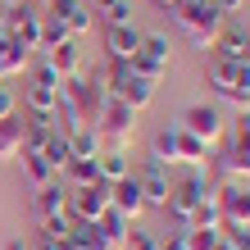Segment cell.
Instances as JSON below:
<instances>
[{"mask_svg":"<svg viewBox=\"0 0 250 250\" xmlns=\"http://www.w3.org/2000/svg\"><path fill=\"white\" fill-rule=\"evenodd\" d=\"M173 19H178V27L187 32V41L200 46V50H214V41L223 37V27H228L205 0H182V5L173 9Z\"/></svg>","mask_w":250,"mask_h":250,"instance_id":"6da1fadb","label":"cell"},{"mask_svg":"<svg viewBox=\"0 0 250 250\" xmlns=\"http://www.w3.org/2000/svg\"><path fill=\"white\" fill-rule=\"evenodd\" d=\"M96 132H100V150L127 155L132 141H137V109H127L123 100H109L105 114H100V123H96Z\"/></svg>","mask_w":250,"mask_h":250,"instance_id":"7a4b0ae2","label":"cell"},{"mask_svg":"<svg viewBox=\"0 0 250 250\" xmlns=\"http://www.w3.org/2000/svg\"><path fill=\"white\" fill-rule=\"evenodd\" d=\"M209 191H214V187L205 182V173H200V168H191L187 178H178V182H173V191H168V205H164V214H168V218H173L178 228H191V214L200 209V200L209 196Z\"/></svg>","mask_w":250,"mask_h":250,"instance_id":"3957f363","label":"cell"},{"mask_svg":"<svg viewBox=\"0 0 250 250\" xmlns=\"http://www.w3.org/2000/svg\"><path fill=\"white\" fill-rule=\"evenodd\" d=\"M0 37H5L9 46L27 50V55L41 50V9L27 5V0H23V5H9L5 9V32H0Z\"/></svg>","mask_w":250,"mask_h":250,"instance_id":"277c9868","label":"cell"},{"mask_svg":"<svg viewBox=\"0 0 250 250\" xmlns=\"http://www.w3.org/2000/svg\"><path fill=\"white\" fill-rule=\"evenodd\" d=\"M105 209H109V182H91V187L68 191V218H78V223H96Z\"/></svg>","mask_w":250,"mask_h":250,"instance_id":"5b68a950","label":"cell"},{"mask_svg":"<svg viewBox=\"0 0 250 250\" xmlns=\"http://www.w3.org/2000/svg\"><path fill=\"white\" fill-rule=\"evenodd\" d=\"M178 123L191 132V137H200L209 150L218 146V137H223V109H218V105H205V100H200V105H191Z\"/></svg>","mask_w":250,"mask_h":250,"instance_id":"8992f818","label":"cell"},{"mask_svg":"<svg viewBox=\"0 0 250 250\" xmlns=\"http://www.w3.org/2000/svg\"><path fill=\"white\" fill-rule=\"evenodd\" d=\"M132 178L141 182V200H146V209H164L168 205V191H173V182H168V168L164 164H155V159H146V164L132 173Z\"/></svg>","mask_w":250,"mask_h":250,"instance_id":"52a82bcc","label":"cell"},{"mask_svg":"<svg viewBox=\"0 0 250 250\" xmlns=\"http://www.w3.org/2000/svg\"><path fill=\"white\" fill-rule=\"evenodd\" d=\"M218 209H223V223H250V187L246 182H223L214 191Z\"/></svg>","mask_w":250,"mask_h":250,"instance_id":"ba28073f","label":"cell"},{"mask_svg":"<svg viewBox=\"0 0 250 250\" xmlns=\"http://www.w3.org/2000/svg\"><path fill=\"white\" fill-rule=\"evenodd\" d=\"M141 50V32L132 23H123V27H105V60H114V64H132V55Z\"/></svg>","mask_w":250,"mask_h":250,"instance_id":"9c48e42d","label":"cell"},{"mask_svg":"<svg viewBox=\"0 0 250 250\" xmlns=\"http://www.w3.org/2000/svg\"><path fill=\"white\" fill-rule=\"evenodd\" d=\"M109 209H119L123 218H137L146 209V200H141V182L132 178H119V182H109Z\"/></svg>","mask_w":250,"mask_h":250,"instance_id":"30bf717a","label":"cell"},{"mask_svg":"<svg viewBox=\"0 0 250 250\" xmlns=\"http://www.w3.org/2000/svg\"><path fill=\"white\" fill-rule=\"evenodd\" d=\"M173 141H178V164H187V168H209V146H205L200 137H191V132L182 127V123H173Z\"/></svg>","mask_w":250,"mask_h":250,"instance_id":"8fae6325","label":"cell"},{"mask_svg":"<svg viewBox=\"0 0 250 250\" xmlns=\"http://www.w3.org/2000/svg\"><path fill=\"white\" fill-rule=\"evenodd\" d=\"M32 209L41 223H50V218H68V191L60 182H50V187H37V200H32Z\"/></svg>","mask_w":250,"mask_h":250,"instance_id":"7c38bea8","label":"cell"},{"mask_svg":"<svg viewBox=\"0 0 250 250\" xmlns=\"http://www.w3.org/2000/svg\"><path fill=\"white\" fill-rule=\"evenodd\" d=\"M214 60L250 64V37H246V32H237V27H223V37L214 41Z\"/></svg>","mask_w":250,"mask_h":250,"instance_id":"4fadbf2b","label":"cell"},{"mask_svg":"<svg viewBox=\"0 0 250 250\" xmlns=\"http://www.w3.org/2000/svg\"><path fill=\"white\" fill-rule=\"evenodd\" d=\"M55 96H60V91H50V86H41V82H27V91H23L27 119H50V114H55Z\"/></svg>","mask_w":250,"mask_h":250,"instance_id":"5bb4252c","label":"cell"},{"mask_svg":"<svg viewBox=\"0 0 250 250\" xmlns=\"http://www.w3.org/2000/svg\"><path fill=\"white\" fill-rule=\"evenodd\" d=\"M46 64L60 73V78H73L82 73V55H78V41H60L55 50H46Z\"/></svg>","mask_w":250,"mask_h":250,"instance_id":"9a60e30c","label":"cell"},{"mask_svg":"<svg viewBox=\"0 0 250 250\" xmlns=\"http://www.w3.org/2000/svg\"><path fill=\"white\" fill-rule=\"evenodd\" d=\"M96 228L105 232V241H109L114 250H123V246H127V232H132V218H123L119 209H105V214L96 218Z\"/></svg>","mask_w":250,"mask_h":250,"instance_id":"2e32d148","label":"cell"},{"mask_svg":"<svg viewBox=\"0 0 250 250\" xmlns=\"http://www.w3.org/2000/svg\"><path fill=\"white\" fill-rule=\"evenodd\" d=\"M19 155H23V119L9 114V119H0V159H19Z\"/></svg>","mask_w":250,"mask_h":250,"instance_id":"e0dca14e","label":"cell"},{"mask_svg":"<svg viewBox=\"0 0 250 250\" xmlns=\"http://www.w3.org/2000/svg\"><path fill=\"white\" fill-rule=\"evenodd\" d=\"M91 14H96L100 27H123V23H132V5H127V0H96Z\"/></svg>","mask_w":250,"mask_h":250,"instance_id":"ac0fdd59","label":"cell"},{"mask_svg":"<svg viewBox=\"0 0 250 250\" xmlns=\"http://www.w3.org/2000/svg\"><path fill=\"white\" fill-rule=\"evenodd\" d=\"M27 64H32V55L19 50V46H9V41L0 37V82H9V78H19V73H27Z\"/></svg>","mask_w":250,"mask_h":250,"instance_id":"d6986e66","label":"cell"},{"mask_svg":"<svg viewBox=\"0 0 250 250\" xmlns=\"http://www.w3.org/2000/svg\"><path fill=\"white\" fill-rule=\"evenodd\" d=\"M96 173H100V182H119V178L132 173V159L119 155V150H100L96 155Z\"/></svg>","mask_w":250,"mask_h":250,"instance_id":"ffe728a7","label":"cell"},{"mask_svg":"<svg viewBox=\"0 0 250 250\" xmlns=\"http://www.w3.org/2000/svg\"><path fill=\"white\" fill-rule=\"evenodd\" d=\"M209 164L223 173V182H246L250 178V155H237V150H223L218 159H209Z\"/></svg>","mask_w":250,"mask_h":250,"instance_id":"44dd1931","label":"cell"},{"mask_svg":"<svg viewBox=\"0 0 250 250\" xmlns=\"http://www.w3.org/2000/svg\"><path fill=\"white\" fill-rule=\"evenodd\" d=\"M119 100H123L127 109H137V114H141V109H146V105H150V100H155V82H146V78H137V73H132Z\"/></svg>","mask_w":250,"mask_h":250,"instance_id":"7402d4cb","label":"cell"},{"mask_svg":"<svg viewBox=\"0 0 250 250\" xmlns=\"http://www.w3.org/2000/svg\"><path fill=\"white\" fill-rule=\"evenodd\" d=\"M68 155H73V159H96V155H100V132H96V127L68 132Z\"/></svg>","mask_w":250,"mask_h":250,"instance_id":"603a6c76","label":"cell"},{"mask_svg":"<svg viewBox=\"0 0 250 250\" xmlns=\"http://www.w3.org/2000/svg\"><path fill=\"white\" fill-rule=\"evenodd\" d=\"M150 159H155V164H164V168L178 164V141H173V127H159V132H155V141H150Z\"/></svg>","mask_w":250,"mask_h":250,"instance_id":"cb8c5ba5","label":"cell"},{"mask_svg":"<svg viewBox=\"0 0 250 250\" xmlns=\"http://www.w3.org/2000/svg\"><path fill=\"white\" fill-rule=\"evenodd\" d=\"M19 159H23V173H27V182H32V187H50L55 178H60V173L50 168L46 155H19Z\"/></svg>","mask_w":250,"mask_h":250,"instance_id":"d4e9b609","label":"cell"},{"mask_svg":"<svg viewBox=\"0 0 250 250\" xmlns=\"http://www.w3.org/2000/svg\"><path fill=\"white\" fill-rule=\"evenodd\" d=\"M41 155L50 159V168H55V173H64V164H68L73 155H68V137H64L60 127H50V137H46V146H41Z\"/></svg>","mask_w":250,"mask_h":250,"instance_id":"484cf974","label":"cell"},{"mask_svg":"<svg viewBox=\"0 0 250 250\" xmlns=\"http://www.w3.org/2000/svg\"><path fill=\"white\" fill-rule=\"evenodd\" d=\"M60 178H68V187H91L100 182V173H96V159H68Z\"/></svg>","mask_w":250,"mask_h":250,"instance_id":"4316f807","label":"cell"},{"mask_svg":"<svg viewBox=\"0 0 250 250\" xmlns=\"http://www.w3.org/2000/svg\"><path fill=\"white\" fill-rule=\"evenodd\" d=\"M191 228H209V232H218L223 228V209H218V200H214V191L200 200V209L191 214Z\"/></svg>","mask_w":250,"mask_h":250,"instance_id":"83f0119b","label":"cell"},{"mask_svg":"<svg viewBox=\"0 0 250 250\" xmlns=\"http://www.w3.org/2000/svg\"><path fill=\"white\" fill-rule=\"evenodd\" d=\"M60 41H73V37H68V27L55 19V14H41V55H46V50H55Z\"/></svg>","mask_w":250,"mask_h":250,"instance_id":"f1b7e54d","label":"cell"},{"mask_svg":"<svg viewBox=\"0 0 250 250\" xmlns=\"http://www.w3.org/2000/svg\"><path fill=\"white\" fill-rule=\"evenodd\" d=\"M132 73H137V78H146V82H164L168 78V64H159V60H150V55H132V64H127Z\"/></svg>","mask_w":250,"mask_h":250,"instance_id":"f546056e","label":"cell"},{"mask_svg":"<svg viewBox=\"0 0 250 250\" xmlns=\"http://www.w3.org/2000/svg\"><path fill=\"white\" fill-rule=\"evenodd\" d=\"M64 27H68V37L73 41H78V37H86V32H91V27H96V14L91 9H86V5H78V9H73L68 14V19H60Z\"/></svg>","mask_w":250,"mask_h":250,"instance_id":"4dcf8cb0","label":"cell"},{"mask_svg":"<svg viewBox=\"0 0 250 250\" xmlns=\"http://www.w3.org/2000/svg\"><path fill=\"white\" fill-rule=\"evenodd\" d=\"M73 237H78L86 250H114V246L105 241V232H100L96 223H78V218H73Z\"/></svg>","mask_w":250,"mask_h":250,"instance_id":"1f68e13d","label":"cell"},{"mask_svg":"<svg viewBox=\"0 0 250 250\" xmlns=\"http://www.w3.org/2000/svg\"><path fill=\"white\" fill-rule=\"evenodd\" d=\"M218 237H223V228H218V232H209V228H182L187 250H214V246H218Z\"/></svg>","mask_w":250,"mask_h":250,"instance_id":"d6a6232c","label":"cell"},{"mask_svg":"<svg viewBox=\"0 0 250 250\" xmlns=\"http://www.w3.org/2000/svg\"><path fill=\"white\" fill-rule=\"evenodd\" d=\"M232 150L250 155V109H237V123H232Z\"/></svg>","mask_w":250,"mask_h":250,"instance_id":"836d02e7","label":"cell"},{"mask_svg":"<svg viewBox=\"0 0 250 250\" xmlns=\"http://www.w3.org/2000/svg\"><path fill=\"white\" fill-rule=\"evenodd\" d=\"M168 37H159V32H141V55H150V60H159V64H168Z\"/></svg>","mask_w":250,"mask_h":250,"instance_id":"e575fe53","label":"cell"},{"mask_svg":"<svg viewBox=\"0 0 250 250\" xmlns=\"http://www.w3.org/2000/svg\"><path fill=\"white\" fill-rule=\"evenodd\" d=\"M223 241L232 250H250V223H223Z\"/></svg>","mask_w":250,"mask_h":250,"instance_id":"d590c367","label":"cell"},{"mask_svg":"<svg viewBox=\"0 0 250 250\" xmlns=\"http://www.w3.org/2000/svg\"><path fill=\"white\" fill-rule=\"evenodd\" d=\"M27 68H32V82H41V86H50V91H60V86H64V78H60V73H55L46 60H41V64H27Z\"/></svg>","mask_w":250,"mask_h":250,"instance_id":"8d00e7d4","label":"cell"},{"mask_svg":"<svg viewBox=\"0 0 250 250\" xmlns=\"http://www.w3.org/2000/svg\"><path fill=\"white\" fill-rule=\"evenodd\" d=\"M68 228H73V218H50V223H41V241H60L68 237Z\"/></svg>","mask_w":250,"mask_h":250,"instance_id":"74e56055","label":"cell"},{"mask_svg":"<svg viewBox=\"0 0 250 250\" xmlns=\"http://www.w3.org/2000/svg\"><path fill=\"white\" fill-rule=\"evenodd\" d=\"M123 250H159V241L150 237V232H137V228H132V232H127V246H123Z\"/></svg>","mask_w":250,"mask_h":250,"instance_id":"f35d334b","label":"cell"},{"mask_svg":"<svg viewBox=\"0 0 250 250\" xmlns=\"http://www.w3.org/2000/svg\"><path fill=\"white\" fill-rule=\"evenodd\" d=\"M205 5H209V9L218 14V19H228V14H237V9L246 5V0H205Z\"/></svg>","mask_w":250,"mask_h":250,"instance_id":"ab89813d","label":"cell"},{"mask_svg":"<svg viewBox=\"0 0 250 250\" xmlns=\"http://www.w3.org/2000/svg\"><path fill=\"white\" fill-rule=\"evenodd\" d=\"M9 114H19V105H14V91L0 82V119H9Z\"/></svg>","mask_w":250,"mask_h":250,"instance_id":"60d3db41","label":"cell"},{"mask_svg":"<svg viewBox=\"0 0 250 250\" xmlns=\"http://www.w3.org/2000/svg\"><path fill=\"white\" fill-rule=\"evenodd\" d=\"M150 5H155V9H164V14H173V9L182 5V0H150Z\"/></svg>","mask_w":250,"mask_h":250,"instance_id":"b9f144b4","label":"cell"},{"mask_svg":"<svg viewBox=\"0 0 250 250\" xmlns=\"http://www.w3.org/2000/svg\"><path fill=\"white\" fill-rule=\"evenodd\" d=\"M5 250H27V246H23L19 237H14V241H5Z\"/></svg>","mask_w":250,"mask_h":250,"instance_id":"7bdbcfd3","label":"cell"},{"mask_svg":"<svg viewBox=\"0 0 250 250\" xmlns=\"http://www.w3.org/2000/svg\"><path fill=\"white\" fill-rule=\"evenodd\" d=\"M5 9H9V5H5V0H0V32H5Z\"/></svg>","mask_w":250,"mask_h":250,"instance_id":"ee69618b","label":"cell"}]
</instances>
